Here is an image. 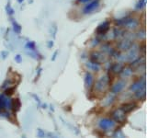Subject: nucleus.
Wrapping results in <instances>:
<instances>
[{"mask_svg":"<svg viewBox=\"0 0 147 138\" xmlns=\"http://www.w3.org/2000/svg\"><path fill=\"white\" fill-rule=\"evenodd\" d=\"M15 60H16V62L17 63H21V56L20 54H18V55H16V57H15Z\"/></svg>","mask_w":147,"mask_h":138,"instance_id":"29","label":"nucleus"},{"mask_svg":"<svg viewBox=\"0 0 147 138\" xmlns=\"http://www.w3.org/2000/svg\"><path fill=\"white\" fill-rule=\"evenodd\" d=\"M99 7V0H91L86 4V6L83 8V13L84 14H90L95 11L96 8Z\"/></svg>","mask_w":147,"mask_h":138,"instance_id":"9","label":"nucleus"},{"mask_svg":"<svg viewBox=\"0 0 147 138\" xmlns=\"http://www.w3.org/2000/svg\"><path fill=\"white\" fill-rule=\"evenodd\" d=\"M113 138H125V135H124V133H122L121 130L118 129V130H116L113 133Z\"/></svg>","mask_w":147,"mask_h":138,"instance_id":"23","label":"nucleus"},{"mask_svg":"<svg viewBox=\"0 0 147 138\" xmlns=\"http://www.w3.org/2000/svg\"><path fill=\"white\" fill-rule=\"evenodd\" d=\"M145 5H146V0H139V2L137 3L135 8L138 9V10H139V9H142L145 7Z\"/></svg>","mask_w":147,"mask_h":138,"instance_id":"24","label":"nucleus"},{"mask_svg":"<svg viewBox=\"0 0 147 138\" xmlns=\"http://www.w3.org/2000/svg\"><path fill=\"white\" fill-rule=\"evenodd\" d=\"M18 2H20H20H23V0H18Z\"/></svg>","mask_w":147,"mask_h":138,"instance_id":"31","label":"nucleus"},{"mask_svg":"<svg viewBox=\"0 0 147 138\" xmlns=\"http://www.w3.org/2000/svg\"><path fill=\"white\" fill-rule=\"evenodd\" d=\"M3 112V110H1V109H0V113H1V112Z\"/></svg>","mask_w":147,"mask_h":138,"instance_id":"32","label":"nucleus"},{"mask_svg":"<svg viewBox=\"0 0 147 138\" xmlns=\"http://www.w3.org/2000/svg\"><path fill=\"white\" fill-rule=\"evenodd\" d=\"M94 85V76L91 73L87 72L85 76V87L86 89H90Z\"/></svg>","mask_w":147,"mask_h":138,"instance_id":"13","label":"nucleus"},{"mask_svg":"<svg viewBox=\"0 0 147 138\" xmlns=\"http://www.w3.org/2000/svg\"><path fill=\"white\" fill-rule=\"evenodd\" d=\"M132 44H133V41L131 40H129V39H126V38H122L118 43L117 48H118V50L119 51V52L125 53L131 47Z\"/></svg>","mask_w":147,"mask_h":138,"instance_id":"6","label":"nucleus"},{"mask_svg":"<svg viewBox=\"0 0 147 138\" xmlns=\"http://www.w3.org/2000/svg\"><path fill=\"white\" fill-rule=\"evenodd\" d=\"M110 30V22L106 20L103 21L102 23L98 26L96 28V33L98 35H104V34H107V32Z\"/></svg>","mask_w":147,"mask_h":138,"instance_id":"11","label":"nucleus"},{"mask_svg":"<svg viewBox=\"0 0 147 138\" xmlns=\"http://www.w3.org/2000/svg\"><path fill=\"white\" fill-rule=\"evenodd\" d=\"M101 44V39L99 37H95L93 38L91 41H90V46L91 47H96V46H98Z\"/></svg>","mask_w":147,"mask_h":138,"instance_id":"22","label":"nucleus"},{"mask_svg":"<svg viewBox=\"0 0 147 138\" xmlns=\"http://www.w3.org/2000/svg\"><path fill=\"white\" fill-rule=\"evenodd\" d=\"M21 107V103H20V100L18 99H12V106H11V109L14 110V112H18V110L20 109Z\"/></svg>","mask_w":147,"mask_h":138,"instance_id":"20","label":"nucleus"},{"mask_svg":"<svg viewBox=\"0 0 147 138\" xmlns=\"http://www.w3.org/2000/svg\"><path fill=\"white\" fill-rule=\"evenodd\" d=\"M112 118L114 122H117L119 123H123L126 121V113L119 108L115 110L112 112Z\"/></svg>","mask_w":147,"mask_h":138,"instance_id":"8","label":"nucleus"},{"mask_svg":"<svg viewBox=\"0 0 147 138\" xmlns=\"http://www.w3.org/2000/svg\"><path fill=\"white\" fill-rule=\"evenodd\" d=\"M100 51L103 53H105L106 55H107V56H111L116 50H115L113 48V46H111L109 43H104L102 44H100Z\"/></svg>","mask_w":147,"mask_h":138,"instance_id":"12","label":"nucleus"},{"mask_svg":"<svg viewBox=\"0 0 147 138\" xmlns=\"http://www.w3.org/2000/svg\"><path fill=\"white\" fill-rule=\"evenodd\" d=\"M127 81L125 79H119L117 82H115L111 87V93L113 94H119L124 90V89L126 87Z\"/></svg>","mask_w":147,"mask_h":138,"instance_id":"7","label":"nucleus"},{"mask_svg":"<svg viewBox=\"0 0 147 138\" xmlns=\"http://www.w3.org/2000/svg\"><path fill=\"white\" fill-rule=\"evenodd\" d=\"M89 58L91 61L96 62L98 64L107 62V55L103 53L101 51H93V52H91L90 55H89Z\"/></svg>","mask_w":147,"mask_h":138,"instance_id":"4","label":"nucleus"},{"mask_svg":"<svg viewBox=\"0 0 147 138\" xmlns=\"http://www.w3.org/2000/svg\"><path fill=\"white\" fill-rule=\"evenodd\" d=\"M7 14H8L9 16H12L13 13H14L13 9L11 8V7L9 6V5H7Z\"/></svg>","mask_w":147,"mask_h":138,"instance_id":"28","label":"nucleus"},{"mask_svg":"<svg viewBox=\"0 0 147 138\" xmlns=\"http://www.w3.org/2000/svg\"><path fill=\"white\" fill-rule=\"evenodd\" d=\"M86 66L87 69H89V70L93 71V72H98L101 69L100 64L96 63V62H93V61H91V60H89L88 62H86Z\"/></svg>","mask_w":147,"mask_h":138,"instance_id":"14","label":"nucleus"},{"mask_svg":"<svg viewBox=\"0 0 147 138\" xmlns=\"http://www.w3.org/2000/svg\"><path fill=\"white\" fill-rule=\"evenodd\" d=\"M98 126L102 130H111L115 127V122L110 118H102L99 120Z\"/></svg>","mask_w":147,"mask_h":138,"instance_id":"5","label":"nucleus"},{"mask_svg":"<svg viewBox=\"0 0 147 138\" xmlns=\"http://www.w3.org/2000/svg\"><path fill=\"white\" fill-rule=\"evenodd\" d=\"M16 90V87H8L7 89H6V91H5V95L6 96H8L10 97L14 92H15Z\"/></svg>","mask_w":147,"mask_h":138,"instance_id":"26","label":"nucleus"},{"mask_svg":"<svg viewBox=\"0 0 147 138\" xmlns=\"http://www.w3.org/2000/svg\"><path fill=\"white\" fill-rule=\"evenodd\" d=\"M125 55H126V60L127 62H132L133 60H135L136 58H138L140 56V52H139V47L133 43L131 47L129 49L127 52H125Z\"/></svg>","mask_w":147,"mask_h":138,"instance_id":"3","label":"nucleus"},{"mask_svg":"<svg viewBox=\"0 0 147 138\" xmlns=\"http://www.w3.org/2000/svg\"><path fill=\"white\" fill-rule=\"evenodd\" d=\"M135 38L140 39V40H144L145 39V30L144 29H140L138 30L136 33H134Z\"/></svg>","mask_w":147,"mask_h":138,"instance_id":"21","label":"nucleus"},{"mask_svg":"<svg viewBox=\"0 0 147 138\" xmlns=\"http://www.w3.org/2000/svg\"><path fill=\"white\" fill-rule=\"evenodd\" d=\"M26 48L30 49V50H34L35 49V43H33V41H29V43H27Z\"/></svg>","mask_w":147,"mask_h":138,"instance_id":"27","label":"nucleus"},{"mask_svg":"<svg viewBox=\"0 0 147 138\" xmlns=\"http://www.w3.org/2000/svg\"><path fill=\"white\" fill-rule=\"evenodd\" d=\"M135 93V98L137 99H145V87H142V89L137 90Z\"/></svg>","mask_w":147,"mask_h":138,"instance_id":"19","label":"nucleus"},{"mask_svg":"<svg viewBox=\"0 0 147 138\" xmlns=\"http://www.w3.org/2000/svg\"><path fill=\"white\" fill-rule=\"evenodd\" d=\"M115 99H116L115 94H113V93L109 94V95H108L107 97H106V98L104 99V100L102 101V105L104 106V107H108V106H110L114 102Z\"/></svg>","mask_w":147,"mask_h":138,"instance_id":"18","label":"nucleus"},{"mask_svg":"<svg viewBox=\"0 0 147 138\" xmlns=\"http://www.w3.org/2000/svg\"><path fill=\"white\" fill-rule=\"evenodd\" d=\"M12 25H13V28H14V31L17 32V33H20V30H21V27L20 24H18V22L14 20L12 22Z\"/></svg>","mask_w":147,"mask_h":138,"instance_id":"25","label":"nucleus"},{"mask_svg":"<svg viewBox=\"0 0 147 138\" xmlns=\"http://www.w3.org/2000/svg\"><path fill=\"white\" fill-rule=\"evenodd\" d=\"M89 1H91V0H77V2L80 4H87Z\"/></svg>","mask_w":147,"mask_h":138,"instance_id":"30","label":"nucleus"},{"mask_svg":"<svg viewBox=\"0 0 147 138\" xmlns=\"http://www.w3.org/2000/svg\"><path fill=\"white\" fill-rule=\"evenodd\" d=\"M133 75V68L131 66H126V67H123L121 72L119 73V76H121L123 79L125 78H129L131 77Z\"/></svg>","mask_w":147,"mask_h":138,"instance_id":"15","label":"nucleus"},{"mask_svg":"<svg viewBox=\"0 0 147 138\" xmlns=\"http://www.w3.org/2000/svg\"><path fill=\"white\" fill-rule=\"evenodd\" d=\"M142 87H145V79H144V76H142V78H141V79L137 80L135 82H133L132 84L130 86V89H129V90H130L131 92H136L137 90H139L141 89H142Z\"/></svg>","mask_w":147,"mask_h":138,"instance_id":"10","label":"nucleus"},{"mask_svg":"<svg viewBox=\"0 0 147 138\" xmlns=\"http://www.w3.org/2000/svg\"><path fill=\"white\" fill-rule=\"evenodd\" d=\"M136 107H137V103L133 101V102H127V103H124V104L121 106V109L125 113H128V112H132V110H134Z\"/></svg>","mask_w":147,"mask_h":138,"instance_id":"16","label":"nucleus"},{"mask_svg":"<svg viewBox=\"0 0 147 138\" xmlns=\"http://www.w3.org/2000/svg\"><path fill=\"white\" fill-rule=\"evenodd\" d=\"M123 64L121 63H115V64H111V67H110L109 69V72L112 73L113 75H118V74H119L121 72L122 68H123Z\"/></svg>","mask_w":147,"mask_h":138,"instance_id":"17","label":"nucleus"},{"mask_svg":"<svg viewBox=\"0 0 147 138\" xmlns=\"http://www.w3.org/2000/svg\"><path fill=\"white\" fill-rule=\"evenodd\" d=\"M115 24L119 27H124L128 31H132L137 30L140 26V21L134 17L127 16L115 20Z\"/></svg>","mask_w":147,"mask_h":138,"instance_id":"1","label":"nucleus"},{"mask_svg":"<svg viewBox=\"0 0 147 138\" xmlns=\"http://www.w3.org/2000/svg\"><path fill=\"white\" fill-rule=\"evenodd\" d=\"M110 80H111V78L108 74L101 76L98 80L94 82V90L98 93H103L108 89L110 82H111Z\"/></svg>","mask_w":147,"mask_h":138,"instance_id":"2","label":"nucleus"}]
</instances>
